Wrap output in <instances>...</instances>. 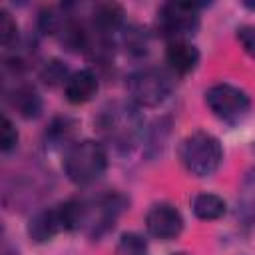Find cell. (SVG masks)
I'll use <instances>...</instances> for the list:
<instances>
[{
	"instance_id": "obj_6",
	"label": "cell",
	"mask_w": 255,
	"mask_h": 255,
	"mask_svg": "<svg viewBox=\"0 0 255 255\" xmlns=\"http://www.w3.org/2000/svg\"><path fill=\"white\" fill-rule=\"evenodd\" d=\"M203 8L199 2H165L155 14V32L167 42L189 40L199 30Z\"/></svg>"
},
{
	"instance_id": "obj_21",
	"label": "cell",
	"mask_w": 255,
	"mask_h": 255,
	"mask_svg": "<svg viewBox=\"0 0 255 255\" xmlns=\"http://www.w3.org/2000/svg\"><path fill=\"white\" fill-rule=\"evenodd\" d=\"M0 42L4 50L16 48L18 44V24L6 8L0 10Z\"/></svg>"
},
{
	"instance_id": "obj_2",
	"label": "cell",
	"mask_w": 255,
	"mask_h": 255,
	"mask_svg": "<svg viewBox=\"0 0 255 255\" xmlns=\"http://www.w3.org/2000/svg\"><path fill=\"white\" fill-rule=\"evenodd\" d=\"M62 167L74 185H90L108 169V147L98 139H78L66 147Z\"/></svg>"
},
{
	"instance_id": "obj_18",
	"label": "cell",
	"mask_w": 255,
	"mask_h": 255,
	"mask_svg": "<svg viewBox=\"0 0 255 255\" xmlns=\"http://www.w3.org/2000/svg\"><path fill=\"white\" fill-rule=\"evenodd\" d=\"M145 139H143V151L149 159L157 157L163 153V147H165V141H167V135H169V122L167 120H157L153 122V126L143 133Z\"/></svg>"
},
{
	"instance_id": "obj_1",
	"label": "cell",
	"mask_w": 255,
	"mask_h": 255,
	"mask_svg": "<svg viewBox=\"0 0 255 255\" xmlns=\"http://www.w3.org/2000/svg\"><path fill=\"white\" fill-rule=\"evenodd\" d=\"M102 143L118 153H128L143 137V120L131 102H112L96 118Z\"/></svg>"
},
{
	"instance_id": "obj_10",
	"label": "cell",
	"mask_w": 255,
	"mask_h": 255,
	"mask_svg": "<svg viewBox=\"0 0 255 255\" xmlns=\"http://www.w3.org/2000/svg\"><path fill=\"white\" fill-rule=\"evenodd\" d=\"M88 24L100 36H106V38L114 40V36L120 34L126 26V12L116 2H102V4L94 6Z\"/></svg>"
},
{
	"instance_id": "obj_20",
	"label": "cell",
	"mask_w": 255,
	"mask_h": 255,
	"mask_svg": "<svg viewBox=\"0 0 255 255\" xmlns=\"http://www.w3.org/2000/svg\"><path fill=\"white\" fill-rule=\"evenodd\" d=\"M70 70H68V66L62 62V60H58V58H52V60H48V62H44L42 64V68H40V80L46 84V86H50V88H54V86H58V84H66V80L70 78Z\"/></svg>"
},
{
	"instance_id": "obj_19",
	"label": "cell",
	"mask_w": 255,
	"mask_h": 255,
	"mask_svg": "<svg viewBox=\"0 0 255 255\" xmlns=\"http://www.w3.org/2000/svg\"><path fill=\"white\" fill-rule=\"evenodd\" d=\"M114 251H116V255H149L147 241L135 231L122 233Z\"/></svg>"
},
{
	"instance_id": "obj_8",
	"label": "cell",
	"mask_w": 255,
	"mask_h": 255,
	"mask_svg": "<svg viewBox=\"0 0 255 255\" xmlns=\"http://www.w3.org/2000/svg\"><path fill=\"white\" fill-rule=\"evenodd\" d=\"M145 229L153 239L171 241L183 231V217L173 203H153L145 213Z\"/></svg>"
},
{
	"instance_id": "obj_25",
	"label": "cell",
	"mask_w": 255,
	"mask_h": 255,
	"mask_svg": "<svg viewBox=\"0 0 255 255\" xmlns=\"http://www.w3.org/2000/svg\"><path fill=\"white\" fill-rule=\"evenodd\" d=\"M243 6L249 8V10H255V2H243Z\"/></svg>"
},
{
	"instance_id": "obj_22",
	"label": "cell",
	"mask_w": 255,
	"mask_h": 255,
	"mask_svg": "<svg viewBox=\"0 0 255 255\" xmlns=\"http://www.w3.org/2000/svg\"><path fill=\"white\" fill-rule=\"evenodd\" d=\"M18 145V129L12 124V120L4 114L2 116V128H0V149L4 153H10Z\"/></svg>"
},
{
	"instance_id": "obj_24",
	"label": "cell",
	"mask_w": 255,
	"mask_h": 255,
	"mask_svg": "<svg viewBox=\"0 0 255 255\" xmlns=\"http://www.w3.org/2000/svg\"><path fill=\"white\" fill-rule=\"evenodd\" d=\"M2 255H18V251H12V249H8V247H4V251H2Z\"/></svg>"
},
{
	"instance_id": "obj_16",
	"label": "cell",
	"mask_w": 255,
	"mask_h": 255,
	"mask_svg": "<svg viewBox=\"0 0 255 255\" xmlns=\"http://www.w3.org/2000/svg\"><path fill=\"white\" fill-rule=\"evenodd\" d=\"M191 211L201 221H215L225 215L227 203L217 193H199L191 201Z\"/></svg>"
},
{
	"instance_id": "obj_9",
	"label": "cell",
	"mask_w": 255,
	"mask_h": 255,
	"mask_svg": "<svg viewBox=\"0 0 255 255\" xmlns=\"http://www.w3.org/2000/svg\"><path fill=\"white\" fill-rule=\"evenodd\" d=\"M60 231H66L62 211H60V203L54 205V207L38 209L26 225V233H28L30 241H34V243H48Z\"/></svg>"
},
{
	"instance_id": "obj_5",
	"label": "cell",
	"mask_w": 255,
	"mask_h": 255,
	"mask_svg": "<svg viewBox=\"0 0 255 255\" xmlns=\"http://www.w3.org/2000/svg\"><path fill=\"white\" fill-rule=\"evenodd\" d=\"M129 199L120 191H106L94 199L82 197V229L90 239H100L114 229L118 217L128 209Z\"/></svg>"
},
{
	"instance_id": "obj_23",
	"label": "cell",
	"mask_w": 255,
	"mask_h": 255,
	"mask_svg": "<svg viewBox=\"0 0 255 255\" xmlns=\"http://www.w3.org/2000/svg\"><path fill=\"white\" fill-rule=\"evenodd\" d=\"M237 42L247 56L255 60V24H243L237 28Z\"/></svg>"
},
{
	"instance_id": "obj_13",
	"label": "cell",
	"mask_w": 255,
	"mask_h": 255,
	"mask_svg": "<svg viewBox=\"0 0 255 255\" xmlns=\"http://www.w3.org/2000/svg\"><path fill=\"white\" fill-rule=\"evenodd\" d=\"M8 102L24 120H36L44 110L42 96L30 84H16L8 92Z\"/></svg>"
},
{
	"instance_id": "obj_26",
	"label": "cell",
	"mask_w": 255,
	"mask_h": 255,
	"mask_svg": "<svg viewBox=\"0 0 255 255\" xmlns=\"http://www.w3.org/2000/svg\"><path fill=\"white\" fill-rule=\"evenodd\" d=\"M169 255H191V253H187V251H175V253H169Z\"/></svg>"
},
{
	"instance_id": "obj_17",
	"label": "cell",
	"mask_w": 255,
	"mask_h": 255,
	"mask_svg": "<svg viewBox=\"0 0 255 255\" xmlns=\"http://www.w3.org/2000/svg\"><path fill=\"white\" fill-rule=\"evenodd\" d=\"M118 36H120L122 48L128 54H131L135 58H141V56L147 54V50H149V32L143 26L128 24V26H124V30Z\"/></svg>"
},
{
	"instance_id": "obj_11",
	"label": "cell",
	"mask_w": 255,
	"mask_h": 255,
	"mask_svg": "<svg viewBox=\"0 0 255 255\" xmlns=\"http://www.w3.org/2000/svg\"><path fill=\"white\" fill-rule=\"evenodd\" d=\"M199 60H201V54L197 46L191 44L189 40H173V42H167L165 46V62L169 66V72L173 74H179V76L191 74L199 66Z\"/></svg>"
},
{
	"instance_id": "obj_15",
	"label": "cell",
	"mask_w": 255,
	"mask_h": 255,
	"mask_svg": "<svg viewBox=\"0 0 255 255\" xmlns=\"http://www.w3.org/2000/svg\"><path fill=\"white\" fill-rule=\"evenodd\" d=\"M237 219L243 225L255 223V167L247 171L239 185L237 195Z\"/></svg>"
},
{
	"instance_id": "obj_3",
	"label": "cell",
	"mask_w": 255,
	"mask_h": 255,
	"mask_svg": "<svg viewBox=\"0 0 255 255\" xmlns=\"http://www.w3.org/2000/svg\"><path fill=\"white\" fill-rule=\"evenodd\" d=\"M179 159L189 175L211 177L223 161V145L213 133L197 129L181 141Z\"/></svg>"
},
{
	"instance_id": "obj_12",
	"label": "cell",
	"mask_w": 255,
	"mask_h": 255,
	"mask_svg": "<svg viewBox=\"0 0 255 255\" xmlns=\"http://www.w3.org/2000/svg\"><path fill=\"white\" fill-rule=\"evenodd\" d=\"M98 88H100V80L96 72L90 68H82V70L72 72L70 78L66 80L64 96L70 104L82 106V104H88L98 94Z\"/></svg>"
},
{
	"instance_id": "obj_14",
	"label": "cell",
	"mask_w": 255,
	"mask_h": 255,
	"mask_svg": "<svg viewBox=\"0 0 255 255\" xmlns=\"http://www.w3.org/2000/svg\"><path fill=\"white\" fill-rule=\"evenodd\" d=\"M78 131V122L70 116H58L50 122V126L46 128V145L50 147H70L76 139Z\"/></svg>"
},
{
	"instance_id": "obj_7",
	"label": "cell",
	"mask_w": 255,
	"mask_h": 255,
	"mask_svg": "<svg viewBox=\"0 0 255 255\" xmlns=\"http://www.w3.org/2000/svg\"><path fill=\"white\" fill-rule=\"evenodd\" d=\"M205 104L211 114L225 124H239L251 112V98L245 90L221 82L205 92Z\"/></svg>"
},
{
	"instance_id": "obj_4",
	"label": "cell",
	"mask_w": 255,
	"mask_h": 255,
	"mask_svg": "<svg viewBox=\"0 0 255 255\" xmlns=\"http://www.w3.org/2000/svg\"><path fill=\"white\" fill-rule=\"evenodd\" d=\"M175 88L173 72L157 66H147L135 70L128 76L126 90L133 106L137 108H155L163 104Z\"/></svg>"
}]
</instances>
